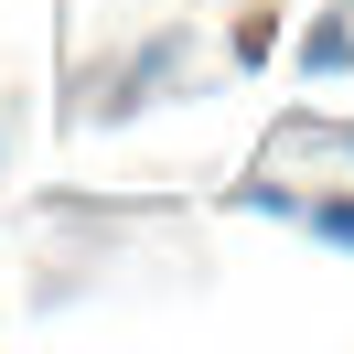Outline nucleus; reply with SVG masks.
Wrapping results in <instances>:
<instances>
[{"label":"nucleus","instance_id":"f257e3e1","mask_svg":"<svg viewBox=\"0 0 354 354\" xmlns=\"http://www.w3.org/2000/svg\"><path fill=\"white\" fill-rule=\"evenodd\" d=\"M301 65H311V75H344V65H354V32H344V22H311V32H301Z\"/></svg>","mask_w":354,"mask_h":354}]
</instances>
